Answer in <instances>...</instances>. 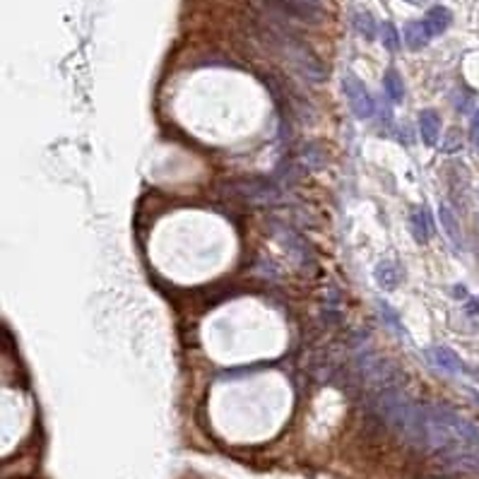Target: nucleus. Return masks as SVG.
I'll return each mask as SVG.
<instances>
[{
    "instance_id": "9d476101",
    "label": "nucleus",
    "mask_w": 479,
    "mask_h": 479,
    "mask_svg": "<svg viewBox=\"0 0 479 479\" xmlns=\"http://www.w3.org/2000/svg\"><path fill=\"white\" fill-rule=\"evenodd\" d=\"M438 214H441V224H443L446 234H448V238L453 241V246H456V248H460V226H458V222H456V217H453L451 207H448V205H441V207H438Z\"/></svg>"
},
{
    "instance_id": "f03ea898",
    "label": "nucleus",
    "mask_w": 479,
    "mask_h": 479,
    "mask_svg": "<svg viewBox=\"0 0 479 479\" xmlns=\"http://www.w3.org/2000/svg\"><path fill=\"white\" fill-rule=\"evenodd\" d=\"M342 90H344L347 102H349V109L354 111L357 118L367 121V118L374 116V111H376L374 97H371V92L364 87V82L359 80L354 73H347L342 78Z\"/></svg>"
},
{
    "instance_id": "f257e3e1",
    "label": "nucleus",
    "mask_w": 479,
    "mask_h": 479,
    "mask_svg": "<svg viewBox=\"0 0 479 479\" xmlns=\"http://www.w3.org/2000/svg\"><path fill=\"white\" fill-rule=\"evenodd\" d=\"M226 193L234 195L236 200L243 203H256V205H273L282 200L280 186L273 184L268 179H238L226 184Z\"/></svg>"
},
{
    "instance_id": "2eb2a0df",
    "label": "nucleus",
    "mask_w": 479,
    "mask_h": 479,
    "mask_svg": "<svg viewBox=\"0 0 479 479\" xmlns=\"http://www.w3.org/2000/svg\"><path fill=\"white\" fill-rule=\"evenodd\" d=\"M477 149H479V137H477Z\"/></svg>"
},
{
    "instance_id": "0eeeda50",
    "label": "nucleus",
    "mask_w": 479,
    "mask_h": 479,
    "mask_svg": "<svg viewBox=\"0 0 479 479\" xmlns=\"http://www.w3.org/2000/svg\"><path fill=\"white\" fill-rule=\"evenodd\" d=\"M383 90H386L388 99L393 104H400L405 99V85H402V78L395 70H388L386 78H383Z\"/></svg>"
},
{
    "instance_id": "f8f14e48",
    "label": "nucleus",
    "mask_w": 479,
    "mask_h": 479,
    "mask_svg": "<svg viewBox=\"0 0 479 479\" xmlns=\"http://www.w3.org/2000/svg\"><path fill=\"white\" fill-rule=\"evenodd\" d=\"M381 41H383V46L388 48V51H398L400 48V31L395 29V24L393 22H383L381 24Z\"/></svg>"
},
{
    "instance_id": "6e6552de",
    "label": "nucleus",
    "mask_w": 479,
    "mask_h": 479,
    "mask_svg": "<svg viewBox=\"0 0 479 479\" xmlns=\"http://www.w3.org/2000/svg\"><path fill=\"white\" fill-rule=\"evenodd\" d=\"M398 280H400L398 268H395L390 260H383L381 265L376 268V282H378V287L395 289V287H398Z\"/></svg>"
},
{
    "instance_id": "ddd939ff",
    "label": "nucleus",
    "mask_w": 479,
    "mask_h": 479,
    "mask_svg": "<svg viewBox=\"0 0 479 479\" xmlns=\"http://www.w3.org/2000/svg\"><path fill=\"white\" fill-rule=\"evenodd\" d=\"M472 130H475V133L479 130V111L475 113V118H472Z\"/></svg>"
},
{
    "instance_id": "4468645a",
    "label": "nucleus",
    "mask_w": 479,
    "mask_h": 479,
    "mask_svg": "<svg viewBox=\"0 0 479 479\" xmlns=\"http://www.w3.org/2000/svg\"><path fill=\"white\" fill-rule=\"evenodd\" d=\"M407 3H414V5H417V3H421V0H407Z\"/></svg>"
},
{
    "instance_id": "9b49d317",
    "label": "nucleus",
    "mask_w": 479,
    "mask_h": 479,
    "mask_svg": "<svg viewBox=\"0 0 479 479\" xmlns=\"http://www.w3.org/2000/svg\"><path fill=\"white\" fill-rule=\"evenodd\" d=\"M354 27H357V31L359 34L364 36V39H374L376 36V20H374V15L371 12H357L354 15Z\"/></svg>"
},
{
    "instance_id": "39448f33",
    "label": "nucleus",
    "mask_w": 479,
    "mask_h": 479,
    "mask_svg": "<svg viewBox=\"0 0 479 479\" xmlns=\"http://www.w3.org/2000/svg\"><path fill=\"white\" fill-rule=\"evenodd\" d=\"M419 130H421V140L426 144H436L438 133H441V118L433 109H424L419 113Z\"/></svg>"
},
{
    "instance_id": "20e7f679",
    "label": "nucleus",
    "mask_w": 479,
    "mask_h": 479,
    "mask_svg": "<svg viewBox=\"0 0 479 479\" xmlns=\"http://www.w3.org/2000/svg\"><path fill=\"white\" fill-rule=\"evenodd\" d=\"M451 22H453V15H451L448 8H443V5L431 8L426 12V17H424V24H426V29H428V34H431V36L443 34V31L451 27Z\"/></svg>"
},
{
    "instance_id": "7ed1b4c3",
    "label": "nucleus",
    "mask_w": 479,
    "mask_h": 479,
    "mask_svg": "<svg viewBox=\"0 0 479 479\" xmlns=\"http://www.w3.org/2000/svg\"><path fill=\"white\" fill-rule=\"evenodd\" d=\"M428 357H431V362L436 364L441 371H448V374H460V371H463L460 357L453 349H448V347H433V349L428 352Z\"/></svg>"
},
{
    "instance_id": "1a4fd4ad",
    "label": "nucleus",
    "mask_w": 479,
    "mask_h": 479,
    "mask_svg": "<svg viewBox=\"0 0 479 479\" xmlns=\"http://www.w3.org/2000/svg\"><path fill=\"white\" fill-rule=\"evenodd\" d=\"M409 224H412V234L414 238H417L419 243H424L428 234H431V226H428V217L426 212L421 210V207H417V210L412 212V219H409Z\"/></svg>"
},
{
    "instance_id": "423d86ee",
    "label": "nucleus",
    "mask_w": 479,
    "mask_h": 479,
    "mask_svg": "<svg viewBox=\"0 0 479 479\" xmlns=\"http://www.w3.org/2000/svg\"><path fill=\"white\" fill-rule=\"evenodd\" d=\"M428 39H431V34H428L424 20L421 22H409L405 27V43L412 51H419V48H424Z\"/></svg>"
}]
</instances>
